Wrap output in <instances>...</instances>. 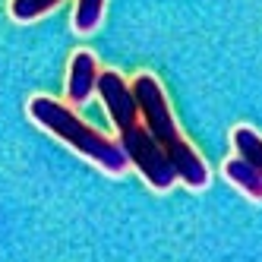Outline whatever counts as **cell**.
Listing matches in <instances>:
<instances>
[{
  "label": "cell",
  "instance_id": "1",
  "mask_svg": "<svg viewBox=\"0 0 262 262\" xmlns=\"http://www.w3.org/2000/svg\"><path fill=\"white\" fill-rule=\"evenodd\" d=\"M129 89H133V95H136L142 123L148 126L152 139L161 145L167 161L174 164L177 180H183L190 190H205V186H209V167L196 155V148L183 139L180 126L174 123V114H171V107H167V98H164L158 79L148 76V73H139Z\"/></svg>",
  "mask_w": 262,
  "mask_h": 262
},
{
  "label": "cell",
  "instance_id": "2",
  "mask_svg": "<svg viewBox=\"0 0 262 262\" xmlns=\"http://www.w3.org/2000/svg\"><path fill=\"white\" fill-rule=\"evenodd\" d=\"M29 117L38 126H45L51 136H57L60 142L73 145L82 158H89V161H95L98 167H104L107 174H123L126 171L129 158L123 155L120 142H111L107 136L98 133V129L85 126L67 104L54 101L48 95H35L29 101Z\"/></svg>",
  "mask_w": 262,
  "mask_h": 262
},
{
  "label": "cell",
  "instance_id": "3",
  "mask_svg": "<svg viewBox=\"0 0 262 262\" xmlns=\"http://www.w3.org/2000/svg\"><path fill=\"white\" fill-rule=\"evenodd\" d=\"M120 148L129 158V164H136V171L148 180L152 190L164 193V190H171V186L177 183L174 164L167 161V155L161 152V145L152 139V133H148V126L142 123V117L120 129Z\"/></svg>",
  "mask_w": 262,
  "mask_h": 262
},
{
  "label": "cell",
  "instance_id": "4",
  "mask_svg": "<svg viewBox=\"0 0 262 262\" xmlns=\"http://www.w3.org/2000/svg\"><path fill=\"white\" fill-rule=\"evenodd\" d=\"M98 95H101V101H104V107H107V114H111L117 129H123V126H129L133 120L142 117L133 89L123 82L120 73H114V70L98 73Z\"/></svg>",
  "mask_w": 262,
  "mask_h": 262
},
{
  "label": "cell",
  "instance_id": "5",
  "mask_svg": "<svg viewBox=\"0 0 262 262\" xmlns=\"http://www.w3.org/2000/svg\"><path fill=\"white\" fill-rule=\"evenodd\" d=\"M98 92V67L89 51H76L70 60V76H67V98L73 104H82Z\"/></svg>",
  "mask_w": 262,
  "mask_h": 262
},
{
  "label": "cell",
  "instance_id": "6",
  "mask_svg": "<svg viewBox=\"0 0 262 262\" xmlns=\"http://www.w3.org/2000/svg\"><path fill=\"white\" fill-rule=\"evenodd\" d=\"M224 177H228L237 190H243L250 199H256V202H262V174L256 171V167L247 161V158H228L224 161Z\"/></svg>",
  "mask_w": 262,
  "mask_h": 262
},
{
  "label": "cell",
  "instance_id": "7",
  "mask_svg": "<svg viewBox=\"0 0 262 262\" xmlns=\"http://www.w3.org/2000/svg\"><path fill=\"white\" fill-rule=\"evenodd\" d=\"M234 148H237V155L240 158H247L256 171L262 174V136L256 133L253 126H237L234 129V136H231Z\"/></svg>",
  "mask_w": 262,
  "mask_h": 262
},
{
  "label": "cell",
  "instance_id": "8",
  "mask_svg": "<svg viewBox=\"0 0 262 262\" xmlns=\"http://www.w3.org/2000/svg\"><path fill=\"white\" fill-rule=\"evenodd\" d=\"M57 4L60 0H10V16L19 19V23H32V19H38V16L51 13Z\"/></svg>",
  "mask_w": 262,
  "mask_h": 262
},
{
  "label": "cell",
  "instance_id": "9",
  "mask_svg": "<svg viewBox=\"0 0 262 262\" xmlns=\"http://www.w3.org/2000/svg\"><path fill=\"white\" fill-rule=\"evenodd\" d=\"M104 0H76V13H73V26L76 32H92L101 23Z\"/></svg>",
  "mask_w": 262,
  "mask_h": 262
}]
</instances>
